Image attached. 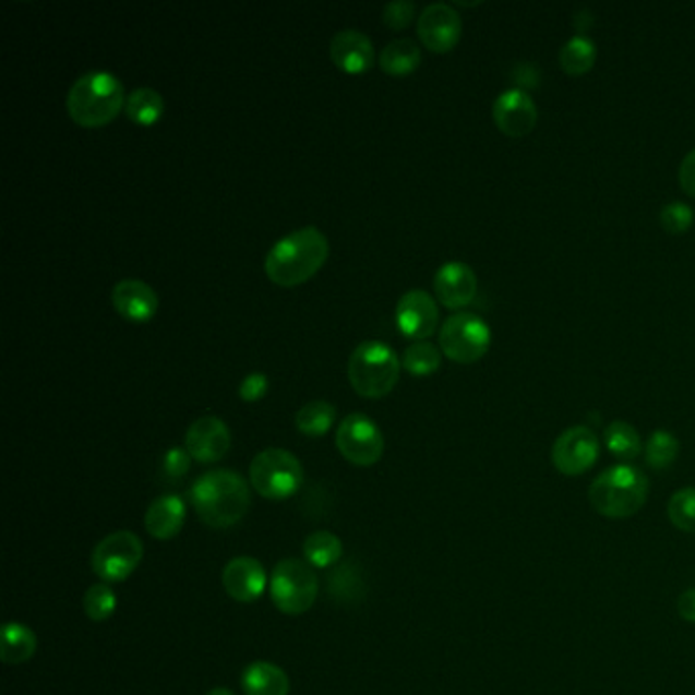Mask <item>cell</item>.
<instances>
[{
	"instance_id": "30bf717a",
	"label": "cell",
	"mask_w": 695,
	"mask_h": 695,
	"mask_svg": "<svg viewBox=\"0 0 695 695\" xmlns=\"http://www.w3.org/2000/svg\"><path fill=\"white\" fill-rule=\"evenodd\" d=\"M335 441L340 455L359 467L375 465L384 455V434L380 427L359 412L343 418Z\"/></svg>"
},
{
	"instance_id": "f546056e",
	"label": "cell",
	"mask_w": 695,
	"mask_h": 695,
	"mask_svg": "<svg viewBox=\"0 0 695 695\" xmlns=\"http://www.w3.org/2000/svg\"><path fill=\"white\" fill-rule=\"evenodd\" d=\"M340 555H343V542L339 537H335L328 530H319L304 541V556L312 567H321V570L331 567L339 561Z\"/></svg>"
},
{
	"instance_id": "ffe728a7",
	"label": "cell",
	"mask_w": 695,
	"mask_h": 695,
	"mask_svg": "<svg viewBox=\"0 0 695 695\" xmlns=\"http://www.w3.org/2000/svg\"><path fill=\"white\" fill-rule=\"evenodd\" d=\"M185 523V504L182 498L178 495H161L152 506L147 508L145 514V528L147 532L159 539V541H168L173 539Z\"/></svg>"
},
{
	"instance_id": "277c9868",
	"label": "cell",
	"mask_w": 695,
	"mask_h": 695,
	"mask_svg": "<svg viewBox=\"0 0 695 695\" xmlns=\"http://www.w3.org/2000/svg\"><path fill=\"white\" fill-rule=\"evenodd\" d=\"M647 498L649 479L634 465H614L589 486L591 508L612 520L631 518L647 504Z\"/></svg>"
},
{
	"instance_id": "f1b7e54d",
	"label": "cell",
	"mask_w": 695,
	"mask_h": 695,
	"mask_svg": "<svg viewBox=\"0 0 695 695\" xmlns=\"http://www.w3.org/2000/svg\"><path fill=\"white\" fill-rule=\"evenodd\" d=\"M328 591L335 602L356 603L366 596V582L354 563H345L331 573Z\"/></svg>"
},
{
	"instance_id": "9a60e30c",
	"label": "cell",
	"mask_w": 695,
	"mask_h": 695,
	"mask_svg": "<svg viewBox=\"0 0 695 695\" xmlns=\"http://www.w3.org/2000/svg\"><path fill=\"white\" fill-rule=\"evenodd\" d=\"M231 448V431L218 417L194 420L185 433V451L199 464H217Z\"/></svg>"
},
{
	"instance_id": "7402d4cb",
	"label": "cell",
	"mask_w": 695,
	"mask_h": 695,
	"mask_svg": "<svg viewBox=\"0 0 695 695\" xmlns=\"http://www.w3.org/2000/svg\"><path fill=\"white\" fill-rule=\"evenodd\" d=\"M422 62V51L412 39H394L380 51V68L390 76H408Z\"/></svg>"
},
{
	"instance_id": "ac0fdd59",
	"label": "cell",
	"mask_w": 695,
	"mask_h": 695,
	"mask_svg": "<svg viewBox=\"0 0 695 695\" xmlns=\"http://www.w3.org/2000/svg\"><path fill=\"white\" fill-rule=\"evenodd\" d=\"M331 60L345 74H366L375 62L370 37L357 29H343L331 39Z\"/></svg>"
},
{
	"instance_id": "7c38bea8",
	"label": "cell",
	"mask_w": 695,
	"mask_h": 695,
	"mask_svg": "<svg viewBox=\"0 0 695 695\" xmlns=\"http://www.w3.org/2000/svg\"><path fill=\"white\" fill-rule=\"evenodd\" d=\"M464 32L462 15L447 2H433L418 16V37L433 53H447L459 44Z\"/></svg>"
},
{
	"instance_id": "52a82bcc",
	"label": "cell",
	"mask_w": 695,
	"mask_h": 695,
	"mask_svg": "<svg viewBox=\"0 0 695 695\" xmlns=\"http://www.w3.org/2000/svg\"><path fill=\"white\" fill-rule=\"evenodd\" d=\"M269 594L279 612L300 616L319 596V577L307 561L284 559L272 573Z\"/></svg>"
},
{
	"instance_id": "9c48e42d",
	"label": "cell",
	"mask_w": 695,
	"mask_h": 695,
	"mask_svg": "<svg viewBox=\"0 0 695 695\" xmlns=\"http://www.w3.org/2000/svg\"><path fill=\"white\" fill-rule=\"evenodd\" d=\"M143 559V542L137 535L121 530L112 532L105 541L98 542L93 553V572L109 582H124L140 567Z\"/></svg>"
},
{
	"instance_id": "e575fe53",
	"label": "cell",
	"mask_w": 695,
	"mask_h": 695,
	"mask_svg": "<svg viewBox=\"0 0 695 695\" xmlns=\"http://www.w3.org/2000/svg\"><path fill=\"white\" fill-rule=\"evenodd\" d=\"M417 13V7L415 2L410 0H394V2H387L384 7V23L390 29L394 32H404Z\"/></svg>"
},
{
	"instance_id": "3957f363",
	"label": "cell",
	"mask_w": 695,
	"mask_h": 695,
	"mask_svg": "<svg viewBox=\"0 0 695 695\" xmlns=\"http://www.w3.org/2000/svg\"><path fill=\"white\" fill-rule=\"evenodd\" d=\"M123 82L105 70H94L77 77L65 96V109L74 123L98 129L112 123L124 109Z\"/></svg>"
},
{
	"instance_id": "8992f818",
	"label": "cell",
	"mask_w": 695,
	"mask_h": 695,
	"mask_svg": "<svg viewBox=\"0 0 695 695\" xmlns=\"http://www.w3.org/2000/svg\"><path fill=\"white\" fill-rule=\"evenodd\" d=\"M249 479L257 494L267 500H286L302 488L304 469L286 448H265L249 467Z\"/></svg>"
},
{
	"instance_id": "836d02e7",
	"label": "cell",
	"mask_w": 695,
	"mask_h": 695,
	"mask_svg": "<svg viewBox=\"0 0 695 695\" xmlns=\"http://www.w3.org/2000/svg\"><path fill=\"white\" fill-rule=\"evenodd\" d=\"M659 218H661V225H663L664 231L678 235V232H685L690 229V225H692V220H694V211H692V206L685 204V202H667L663 208H661Z\"/></svg>"
},
{
	"instance_id": "2e32d148",
	"label": "cell",
	"mask_w": 695,
	"mask_h": 695,
	"mask_svg": "<svg viewBox=\"0 0 695 695\" xmlns=\"http://www.w3.org/2000/svg\"><path fill=\"white\" fill-rule=\"evenodd\" d=\"M110 302H112V309L117 310V314L133 325L149 323L159 310L157 293L143 279L127 278L115 284Z\"/></svg>"
},
{
	"instance_id": "8fae6325",
	"label": "cell",
	"mask_w": 695,
	"mask_h": 695,
	"mask_svg": "<svg viewBox=\"0 0 695 695\" xmlns=\"http://www.w3.org/2000/svg\"><path fill=\"white\" fill-rule=\"evenodd\" d=\"M600 457V441L591 429L577 424L556 436L551 459L559 474L582 476L589 471Z\"/></svg>"
},
{
	"instance_id": "4fadbf2b",
	"label": "cell",
	"mask_w": 695,
	"mask_h": 695,
	"mask_svg": "<svg viewBox=\"0 0 695 695\" xmlns=\"http://www.w3.org/2000/svg\"><path fill=\"white\" fill-rule=\"evenodd\" d=\"M396 326L406 339L427 340L439 326V307L424 290H408L396 304Z\"/></svg>"
},
{
	"instance_id": "d590c367",
	"label": "cell",
	"mask_w": 695,
	"mask_h": 695,
	"mask_svg": "<svg viewBox=\"0 0 695 695\" xmlns=\"http://www.w3.org/2000/svg\"><path fill=\"white\" fill-rule=\"evenodd\" d=\"M267 390H269L267 375H265L263 371H253V373H249L248 378L241 380V384H239V398H241L243 403H260L262 398H265Z\"/></svg>"
},
{
	"instance_id": "e0dca14e",
	"label": "cell",
	"mask_w": 695,
	"mask_h": 695,
	"mask_svg": "<svg viewBox=\"0 0 695 695\" xmlns=\"http://www.w3.org/2000/svg\"><path fill=\"white\" fill-rule=\"evenodd\" d=\"M436 300L451 310L465 309L478 293V276L464 262L443 263L434 274Z\"/></svg>"
},
{
	"instance_id": "4dcf8cb0",
	"label": "cell",
	"mask_w": 695,
	"mask_h": 695,
	"mask_svg": "<svg viewBox=\"0 0 695 695\" xmlns=\"http://www.w3.org/2000/svg\"><path fill=\"white\" fill-rule=\"evenodd\" d=\"M680 455V441L669 431H655L650 434L645 447L647 464L652 469H667Z\"/></svg>"
},
{
	"instance_id": "ab89813d",
	"label": "cell",
	"mask_w": 695,
	"mask_h": 695,
	"mask_svg": "<svg viewBox=\"0 0 695 695\" xmlns=\"http://www.w3.org/2000/svg\"><path fill=\"white\" fill-rule=\"evenodd\" d=\"M208 695H235L229 690H223V687H218V690H213Z\"/></svg>"
},
{
	"instance_id": "484cf974",
	"label": "cell",
	"mask_w": 695,
	"mask_h": 695,
	"mask_svg": "<svg viewBox=\"0 0 695 695\" xmlns=\"http://www.w3.org/2000/svg\"><path fill=\"white\" fill-rule=\"evenodd\" d=\"M337 420V408L325 400H314V403L304 404L296 417L293 424L296 429L307 436H323L331 431V427Z\"/></svg>"
},
{
	"instance_id": "603a6c76",
	"label": "cell",
	"mask_w": 695,
	"mask_h": 695,
	"mask_svg": "<svg viewBox=\"0 0 695 695\" xmlns=\"http://www.w3.org/2000/svg\"><path fill=\"white\" fill-rule=\"evenodd\" d=\"M596 58H598L596 41L584 33H575L559 49V63L572 76L589 72L596 63Z\"/></svg>"
},
{
	"instance_id": "1f68e13d",
	"label": "cell",
	"mask_w": 695,
	"mask_h": 695,
	"mask_svg": "<svg viewBox=\"0 0 695 695\" xmlns=\"http://www.w3.org/2000/svg\"><path fill=\"white\" fill-rule=\"evenodd\" d=\"M669 520L683 532H695V488H683L669 500Z\"/></svg>"
},
{
	"instance_id": "83f0119b",
	"label": "cell",
	"mask_w": 695,
	"mask_h": 695,
	"mask_svg": "<svg viewBox=\"0 0 695 695\" xmlns=\"http://www.w3.org/2000/svg\"><path fill=\"white\" fill-rule=\"evenodd\" d=\"M603 441H606V447L616 455L619 459L624 462H631L636 459L643 451V441H640V434L634 429L633 424L624 422V420H614L606 427L603 431Z\"/></svg>"
},
{
	"instance_id": "d6a6232c",
	"label": "cell",
	"mask_w": 695,
	"mask_h": 695,
	"mask_svg": "<svg viewBox=\"0 0 695 695\" xmlns=\"http://www.w3.org/2000/svg\"><path fill=\"white\" fill-rule=\"evenodd\" d=\"M82 606H84V612L88 619L94 620V622H103L115 614L117 598L109 586L96 584L86 591Z\"/></svg>"
},
{
	"instance_id": "d4e9b609",
	"label": "cell",
	"mask_w": 695,
	"mask_h": 695,
	"mask_svg": "<svg viewBox=\"0 0 695 695\" xmlns=\"http://www.w3.org/2000/svg\"><path fill=\"white\" fill-rule=\"evenodd\" d=\"M37 649V636L32 628L19 622H9L2 628V661L9 664H19L29 661Z\"/></svg>"
},
{
	"instance_id": "ba28073f",
	"label": "cell",
	"mask_w": 695,
	"mask_h": 695,
	"mask_svg": "<svg viewBox=\"0 0 695 695\" xmlns=\"http://www.w3.org/2000/svg\"><path fill=\"white\" fill-rule=\"evenodd\" d=\"M439 343L443 356L455 363H476L492 345V331L474 312H455L441 326Z\"/></svg>"
},
{
	"instance_id": "8d00e7d4",
	"label": "cell",
	"mask_w": 695,
	"mask_h": 695,
	"mask_svg": "<svg viewBox=\"0 0 695 695\" xmlns=\"http://www.w3.org/2000/svg\"><path fill=\"white\" fill-rule=\"evenodd\" d=\"M192 464V455L185 451V447H171L164 455V476L168 479H182L190 471Z\"/></svg>"
},
{
	"instance_id": "44dd1931",
	"label": "cell",
	"mask_w": 695,
	"mask_h": 695,
	"mask_svg": "<svg viewBox=\"0 0 695 695\" xmlns=\"http://www.w3.org/2000/svg\"><path fill=\"white\" fill-rule=\"evenodd\" d=\"M241 685L248 695H288L290 692L288 675L279 669L278 664L265 663V661L249 664L243 671Z\"/></svg>"
},
{
	"instance_id": "74e56055",
	"label": "cell",
	"mask_w": 695,
	"mask_h": 695,
	"mask_svg": "<svg viewBox=\"0 0 695 695\" xmlns=\"http://www.w3.org/2000/svg\"><path fill=\"white\" fill-rule=\"evenodd\" d=\"M680 184L690 196H695V147L681 159Z\"/></svg>"
},
{
	"instance_id": "6da1fadb",
	"label": "cell",
	"mask_w": 695,
	"mask_h": 695,
	"mask_svg": "<svg viewBox=\"0 0 695 695\" xmlns=\"http://www.w3.org/2000/svg\"><path fill=\"white\" fill-rule=\"evenodd\" d=\"M328 239L316 227L288 232L265 255L263 269L269 281L281 288H296L314 278L328 260Z\"/></svg>"
},
{
	"instance_id": "7a4b0ae2",
	"label": "cell",
	"mask_w": 695,
	"mask_h": 695,
	"mask_svg": "<svg viewBox=\"0 0 695 695\" xmlns=\"http://www.w3.org/2000/svg\"><path fill=\"white\" fill-rule=\"evenodd\" d=\"M190 498L202 523L218 530L241 523L251 506L245 479L229 469H217L201 476L192 486Z\"/></svg>"
},
{
	"instance_id": "5bb4252c",
	"label": "cell",
	"mask_w": 695,
	"mask_h": 695,
	"mask_svg": "<svg viewBox=\"0 0 695 695\" xmlns=\"http://www.w3.org/2000/svg\"><path fill=\"white\" fill-rule=\"evenodd\" d=\"M492 115H494L495 127L502 133L511 137H523L535 129L539 119V109L525 88H508L498 94Z\"/></svg>"
},
{
	"instance_id": "d6986e66",
	"label": "cell",
	"mask_w": 695,
	"mask_h": 695,
	"mask_svg": "<svg viewBox=\"0 0 695 695\" xmlns=\"http://www.w3.org/2000/svg\"><path fill=\"white\" fill-rule=\"evenodd\" d=\"M267 577L262 563L253 556H237L223 572V586L237 602H255L262 598Z\"/></svg>"
},
{
	"instance_id": "f35d334b",
	"label": "cell",
	"mask_w": 695,
	"mask_h": 695,
	"mask_svg": "<svg viewBox=\"0 0 695 695\" xmlns=\"http://www.w3.org/2000/svg\"><path fill=\"white\" fill-rule=\"evenodd\" d=\"M678 612L683 620L695 622V589L683 591L678 600Z\"/></svg>"
},
{
	"instance_id": "5b68a950",
	"label": "cell",
	"mask_w": 695,
	"mask_h": 695,
	"mask_svg": "<svg viewBox=\"0 0 695 695\" xmlns=\"http://www.w3.org/2000/svg\"><path fill=\"white\" fill-rule=\"evenodd\" d=\"M403 359L382 340L359 343L347 363L349 382L359 396L380 400L396 387L400 380Z\"/></svg>"
},
{
	"instance_id": "cb8c5ba5",
	"label": "cell",
	"mask_w": 695,
	"mask_h": 695,
	"mask_svg": "<svg viewBox=\"0 0 695 695\" xmlns=\"http://www.w3.org/2000/svg\"><path fill=\"white\" fill-rule=\"evenodd\" d=\"M166 103L164 96L154 91V88H137L127 96L124 103V115L129 121H133L140 127H152L164 117Z\"/></svg>"
},
{
	"instance_id": "4316f807",
	"label": "cell",
	"mask_w": 695,
	"mask_h": 695,
	"mask_svg": "<svg viewBox=\"0 0 695 695\" xmlns=\"http://www.w3.org/2000/svg\"><path fill=\"white\" fill-rule=\"evenodd\" d=\"M443 351L429 340H412L403 356V368L415 378H429L441 370Z\"/></svg>"
}]
</instances>
